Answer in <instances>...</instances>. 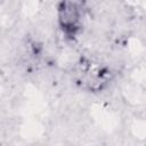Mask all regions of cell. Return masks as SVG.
<instances>
[{"mask_svg": "<svg viewBox=\"0 0 146 146\" xmlns=\"http://www.w3.org/2000/svg\"><path fill=\"white\" fill-rule=\"evenodd\" d=\"M75 2H62L58 9V17L62 29L67 34H74L79 29L80 8Z\"/></svg>", "mask_w": 146, "mask_h": 146, "instance_id": "6da1fadb", "label": "cell"}]
</instances>
